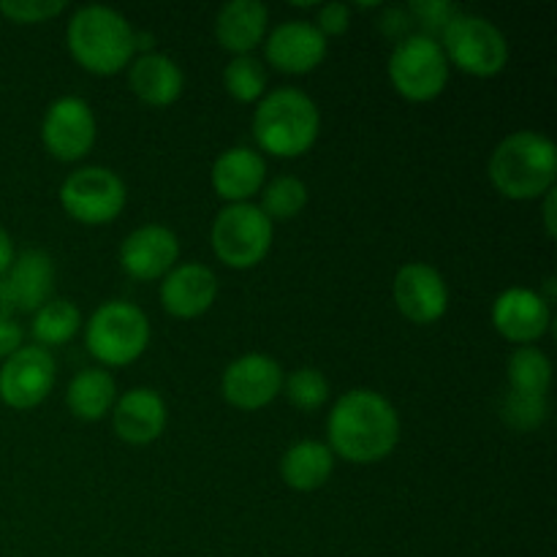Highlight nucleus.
<instances>
[{
	"instance_id": "obj_1",
	"label": "nucleus",
	"mask_w": 557,
	"mask_h": 557,
	"mask_svg": "<svg viewBox=\"0 0 557 557\" xmlns=\"http://www.w3.org/2000/svg\"><path fill=\"white\" fill-rule=\"evenodd\" d=\"M326 435L332 455L370 466L395 451L400 441V417L379 392L351 389L332 406Z\"/></svg>"
},
{
	"instance_id": "obj_2",
	"label": "nucleus",
	"mask_w": 557,
	"mask_h": 557,
	"mask_svg": "<svg viewBox=\"0 0 557 557\" xmlns=\"http://www.w3.org/2000/svg\"><path fill=\"white\" fill-rule=\"evenodd\" d=\"M487 169L493 185L506 199L531 201L555 188L557 150L544 134L517 131L495 147Z\"/></svg>"
},
{
	"instance_id": "obj_3",
	"label": "nucleus",
	"mask_w": 557,
	"mask_h": 557,
	"mask_svg": "<svg viewBox=\"0 0 557 557\" xmlns=\"http://www.w3.org/2000/svg\"><path fill=\"white\" fill-rule=\"evenodd\" d=\"M321 114L313 98L297 87L267 92L253 114V136L259 147L277 158L305 156L315 145Z\"/></svg>"
},
{
	"instance_id": "obj_4",
	"label": "nucleus",
	"mask_w": 557,
	"mask_h": 557,
	"mask_svg": "<svg viewBox=\"0 0 557 557\" xmlns=\"http://www.w3.org/2000/svg\"><path fill=\"white\" fill-rule=\"evenodd\" d=\"M134 27L109 5H82L69 22L71 58L90 74L112 76L134 60Z\"/></svg>"
},
{
	"instance_id": "obj_5",
	"label": "nucleus",
	"mask_w": 557,
	"mask_h": 557,
	"mask_svg": "<svg viewBox=\"0 0 557 557\" xmlns=\"http://www.w3.org/2000/svg\"><path fill=\"white\" fill-rule=\"evenodd\" d=\"M87 351L109 368L136 362L150 343V321L136 305L112 299L90 315L85 326Z\"/></svg>"
},
{
	"instance_id": "obj_6",
	"label": "nucleus",
	"mask_w": 557,
	"mask_h": 557,
	"mask_svg": "<svg viewBox=\"0 0 557 557\" xmlns=\"http://www.w3.org/2000/svg\"><path fill=\"white\" fill-rule=\"evenodd\" d=\"M438 44L444 47L446 60L451 65L473 76L500 74L509 60V44L498 25L490 22L487 16L466 14V11H460L449 22Z\"/></svg>"
},
{
	"instance_id": "obj_7",
	"label": "nucleus",
	"mask_w": 557,
	"mask_h": 557,
	"mask_svg": "<svg viewBox=\"0 0 557 557\" xmlns=\"http://www.w3.org/2000/svg\"><path fill=\"white\" fill-rule=\"evenodd\" d=\"M212 250L232 270H250L272 248V221L250 201L218 212L210 234Z\"/></svg>"
},
{
	"instance_id": "obj_8",
	"label": "nucleus",
	"mask_w": 557,
	"mask_h": 557,
	"mask_svg": "<svg viewBox=\"0 0 557 557\" xmlns=\"http://www.w3.org/2000/svg\"><path fill=\"white\" fill-rule=\"evenodd\" d=\"M389 79L408 101H433L449 82V60L435 38L411 33L389 58Z\"/></svg>"
},
{
	"instance_id": "obj_9",
	"label": "nucleus",
	"mask_w": 557,
	"mask_h": 557,
	"mask_svg": "<svg viewBox=\"0 0 557 557\" xmlns=\"http://www.w3.org/2000/svg\"><path fill=\"white\" fill-rule=\"evenodd\" d=\"M125 183L103 166H85L76 169L74 174L65 177L60 185V205L74 221L87 223V226H101L112 223L123 212Z\"/></svg>"
},
{
	"instance_id": "obj_10",
	"label": "nucleus",
	"mask_w": 557,
	"mask_h": 557,
	"mask_svg": "<svg viewBox=\"0 0 557 557\" xmlns=\"http://www.w3.org/2000/svg\"><path fill=\"white\" fill-rule=\"evenodd\" d=\"M54 292V261L47 250H22L14 256L9 270L0 275V315L36 313L52 299Z\"/></svg>"
},
{
	"instance_id": "obj_11",
	"label": "nucleus",
	"mask_w": 557,
	"mask_h": 557,
	"mask_svg": "<svg viewBox=\"0 0 557 557\" xmlns=\"http://www.w3.org/2000/svg\"><path fill=\"white\" fill-rule=\"evenodd\" d=\"M41 139L58 161H79L96 145V114L79 96H63L49 103L41 123Z\"/></svg>"
},
{
	"instance_id": "obj_12",
	"label": "nucleus",
	"mask_w": 557,
	"mask_h": 557,
	"mask_svg": "<svg viewBox=\"0 0 557 557\" xmlns=\"http://www.w3.org/2000/svg\"><path fill=\"white\" fill-rule=\"evenodd\" d=\"M54 386V357L41 346H22L0 368V400L16 411L36 408Z\"/></svg>"
},
{
	"instance_id": "obj_13",
	"label": "nucleus",
	"mask_w": 557,
	"mask_h": 557,
	"mask_svg": "<svg viewBox=\"0 0 557 557\" xmlns=\"http://www.w3.org/2000/svg\"><path fill=\"white\" fill-rule=\"evenodd\" d=\"M221 389L228 406L239 411H259L281 395L283 368L267 354H245L228 364Z\"/></svg>"
},
{
	"instance_id": "obj_14",
	"label": "nucleus",
	"mask_w": 557,
	"mask_h": 557,
	"mask_svg": "<svg viewBox=\"0 0 557 557\" xmlns=\"http://www.w3.org/2000/svg\"><path fill=\"white\" fill-rule=\"evenodd\" d=\"M395 305L413 324H435L449 310V288L435 267L411 261L395 275Z\"/></svg>"
},
{
	"instance_id": "obj_15",
	"label": "nucleus",
	"mask_w": 557,
	"mask_h": 557,
	"mask_svg": "<svg viewBox=\"0 0 557 557\" xmlns=\"http://www.w3.org/2000/svg\"><path fill=\"white\" fill-rule=\"evenodd\" d=\"M267 60L283 74H308L326 58V38L308 20H286L267 36Z\"/></svg>"
},
{
	"instance_id": "obj_16",
	"label": "nucleus",
	"mask_w": 557,
	"mask_h": 557,
	"mask_svg": "<svg viewBox=\"0 0 557 557\" xmlns=\"http://www.w3.org/2000/svg\"><path fill=\"white\" fill-rule=\"evenodd\" d=\"M180 256V239L172 228L141 226L123 239L120 248V264L136 281H158L174 267Z\"/></svg>"
},
{
	"instance_id": "obj_17",
	"label": "nucleus",
	"mask_w": 557,
	"mask_h": 557,
	"mask_svg": "<svg viewBox=\"0 0 557 557\" xmlns=\"http://www.w3.org/2000/svg\"><path fill=\"white\" fill-rule=\"evenodd\" d=\"M549 305L533 288H506L493 305V326L511 343L531 346L547 332Z\"/></svg>"
},
{
	"instance_id": "obj_18",
	"label": "nucleus",
	"mask_w": 557,
	"mask_h": 557,
	"mask_svg": "<svg viewBox=\"0 0 557 557\" xmlns=\"http://www.w3.org/2000/svg\"><path fill=\"white\" fill-rule=\"evenodd\" d=\"M218 297V277L210 267L188 264L172 267L161 283V305L174 319H196L207 313Z\"/></svg>"
},
{
	"instance_id": "obj_19",
	"label": "nucleus",
	"mask_w": 557,
	"mask_h": 557,
	"mask_svg": "<svg viewBox=\"0 0 557 557\" xmlns=\"http://www.w3.org/2000/svg\"><path fill=\"white\" fill-rule=\"evenodd\" d=\"M166 403L156 389H128L112 408L114 433L125 441V444L145 446L152 444L166 430Z\"/></svg>"
},
{
	"instance_id": "obj_20",
	"label": "nucleus",
	"mask_w": 557,
	"mask_h": 557,
	"mask_svg": "<svg viewBox=\"0 0 557 557\" xmlns=\"http://www.w3.org/2000/svg\"><path fill=\"white\" fill-rule=\"evenodd\" d=\"M267 177V163L253 147H232L212 163V188L228 205H243L259 194Z\"/></svg>"
},
{
	"instance_id": "obj_21",
	"label": "nucleus",
	"mask_w": 557,
	"mask_h": 557,
	"mask_svg": "<svg viewBox=\"0 0 557 557\" xmlns=\"http://www.w3.org/2000/svg\"><path fill=\"white\" fill-rule=\"evenodd\" d=\"M128 82L136 98L147 103V107H169V103H174L183 96L185 87L183 69L172 58L158 52L139 54L131 63Z\"/></svg>"
},
{
	"instance_id": "obj_22",
	"label": "nucleus",
	"mask_w": 557,
	"mask_h": 557,
	"mask_svg": "<svg viewBox=\"0 0 557 557\" xmlns=\"http://www.w3.org/2000/svg\"><path fill=\"white\" fill-rule=\"evenodd\" d=\"M267 5L259 0H232L218 11L215 36L226 52H234L237 58L250 54L267 36Z\"/></svg>"
},
{
	"instance_id": "obj_23",
	"label": "nucleus",
	"mask_w": 557,
	"mask_h": 557,
	"mask_svg": "<svg viewBox=\"0 0 557 557\" xmlns=\"http://www.w3.org/2000/svg\"><path fill=\"white\" fill-rule=\"evenodd\" d=\"M335 471V455L319 441H297L286 449L281 460V476L297 493H313L324 487Z\"/></svg>"
},
{
	"instance_id": "obj_24",
	"label": "nucleus",
	"mask_w": 557,
	"mask_h": 557,
	"mask_svg": "<svg viewBox=\"0 0 557 557\" xmlns=\"http://www.w3.org/2000/svg\"><path fill=\"white\" fill-rule=\"evenodd\" d=\"M71 413L85 422H98L107 417L117 403V386L114 379L101 368H87L71 379L69 392H65Z\"/></svg>"
},
{
	"instance_id": "obj_25",
	"label": "nucleus",
	"mask_w": 557,
	"mask_h": 557,
	"mask_svg": "<svg viewBox=\"0 0 557 557\" xmlns=\"http://www.w3.org/2000/svg\"><path fill=\"white\" fill-rule=\"evenodd\" d=\"M79 308L69 302V299H49L33 315V337H36L41 348L63 346V343H69L79 332Z\"/></svg>"
},
{
	"instance_id": "obj_26",
	"label": "nucleus",
	"mask_w": 557,
	"mask_h": 557,
	"mask_svg": "<svg viewBox=\"0 0 557 557\" xmlns=\"http://www.w3.org/2000/svg\"><path fill=\"white\" fill-rule=\"evenodd\" d=\"M553 384V362L536 346L517 348L509 357V389L547 397Z\"/></svg>"
},
{
	"instance_id": "obj_27",
	"label": "nucleus",
	"mask_w": 557,
	"mask_h": 557,
	"mask_svg": "<svg viewBox=\"0 0 557 557\" xmlns=\"http://www.w3.org/2000/svg\"><path fill=\"white\" fill-rule=\"evenodd\" d=\"M308 205V188L299 177H292V174H283V177H275L261 194V207L259 210L275 221H288L297 212H302V207Z\"/></svg>"
},
{
	"instance_id": "obj_28",
	"label": "nucleus",
	"mask_w": 557,
	"mask_h": 557,
	"mask_svg": "<svg viewBox=\"0 0 557 557\" xmlns=\"http://www.w3.org/2000/svg\"><path fill=\"white\" fill-rule=\"evenodd\" d=\"M223 87L228 96L239 103H253L259 101L267 92V71L253 54H243L234 58L232 63L223 71Z\"/></svg>"
},
{
	"instance_id": "obj_29",
	"label": "nucleus",
	"mask_w": 557,
	"mask_h": 557,
	"mask_svg": "<svg viewBox=\"0 0 557 557\" xmlns=\"http://www.w3.org/2000/svg\"><path fill=\"white\" fill-rule=\"evenodd\" d=\"M283 395L299 411H315L330 400V381L321 370L299 368L292 375H283Z\"/></svg>"
},
{
	"instance_id": "obj_30",
	"label": "nucleus",
	"mask_w": 557,
	"mask_h": 557,
	"mask_svg": "<svg viewBox=\"0 0 557 557\" xmlns=\"http://www.w3.org/2000/svg\"><path fill=\"white\" fill-rule=\"evenodd\" d=\"M547 397L525 395V392H506L504 403H500V417L509 428L515 430H536L542 428L547 419Z\"/></svg>"
},
{
	"instance_id": "obj_31",
	"label": "nucleus",
	"mask_w": 557,
	"mask_h": 557,
	"mask_svg": "<svg viewBox=\"0 0 557 557\" xmlns=\"http://www.w3.org/2000/svg\"><path fill=\"white\" fill-rule=\"evenodd\" d=\"M406 11L413 20L411 25L422 27V36L435 38V41L444 36L449 22L460 14L455 3H446V0H413V3H408Z\"/></svg>"
},
{
	"instance_id": "obj_32",
	"label": "nucleus",
	"mask_w": 557,
	"mask_h": 557,
	"mask_svg": "<svg viewBox=\"0 0 557 557\" xmlns=\"http://www.w3.org/2000/svg\"><path fill=\"white\" fill-rule=\"evenodd\" d=\"M65 9L63 0H3L0 14L9 16L20 25H33V22H47Z\"/></svg>"
},
{
	"instance_id": "obj_33",
	"label": "nucleus",
	"mask_w": 557,
	"mask_h": 557,
	"mask_svg": "<svg viewBox=\"0 0 557 557\" xmlns=\"http://www.w3.org/2000/svg\"><path fill=\"white\" fill-rule=\"evenodd\" d=\"M348 22H351V9L346 3H324L319 9V20H315V27H319L321 36H341V33L348 30Z\"/></svg>"
},
{
	"instance_id": "obj_34",
	"label": "nucleus",
	"mask_w": 557,
	"mask_h": 557,
	"mask_svg": "<svg viewBox=\"0 0 557 557\" xmlns=\"http://www.w3.org/2000/svg\"><path fill=\"white\" fill-rule=\"evenodd\" d=\"M379 27L386 33V36H392V38H397V41H403V38H408L411 16H408L406 9H384Z\"/></svg>"
},
{
	"instance_id": "obj_35",
	"label": "nucleus",
	"mask_w": 557,
	"mask_h": 557,
	"mask_svg": "<svg viewBox=\"0 0 557 557\" xmlns=\"http://www.w3.org/2000/svg\"><path fill=\"white\" fill-rule=\"evenodd\" d=\"M22 348V326L9 315H0V359H9L11 354Z\"/></svg>"
},
{
	"instance_id": "obj_36",
	"label": "nucleus",
	"mask_w": 557,
	"mask_h": 557,
	"mask_svg": "<svg viewBox=\"0 0 557 557\" xmlns=\"http://www.w3.org/2000/svg\"><path fill=\"white\" fill-rule=\"evenodd\" d=\"M11 261H14V243H11L9 232H5V228L0 226V275H3V272L9 270Z\"/></svg>"
},
{
	"instance_id": "obj_37",
	"label": "nucleus",
	"mask_w": 557,
	"mask_h": 557,
	"mask_svg": "<svg viewBox=\"0 0 557 557\" xmlns=\"http://www.w3.org/2000/svg\"><path fill=\"white\" fill-rule=\"evenodd\" d=\"M544 221H547V234L555 237V188L547 194V205H544Z\"/></svg>"
}]
</instances>
